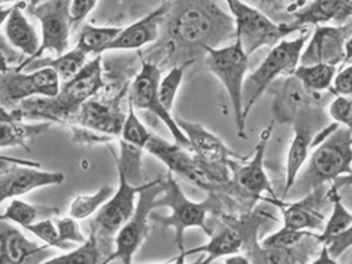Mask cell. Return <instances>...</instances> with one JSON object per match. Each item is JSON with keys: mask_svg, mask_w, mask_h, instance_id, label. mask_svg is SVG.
Returning a JSON list of instances; mask_svg holds the SVG:
<instances>
[{"mask_svg": "<svg viewBox=\"0 0 352 264\" xmlns=\"http://www.w3.org/2000/svg\"><path fill=\"white\" fill-rule=\"evenodd\" d=\"M102 87V56L97 54L94 59L82 66L78 74L65 81L54 97H30L21 102L18 116H27L30 119L41 116L62 122L65 119L74 118L81 104L91 98Z\"/></svg>", "mask_w": 352, "mask_h": 264, "instance_id": "6da1fadb", "label": "cell"}, {"mask_svg": "<svg viewBox=\"0 0 352 264\" xmlns=\"http://www.w3.org/2000/svg\"><path fill=\"white\" fill-rule=\"evenodd\" d=\"M164 190L163 192L156 198L154 201V207H169L172 213L168 217L153 216L150 214L151 220L162 223L163 226L173 228L176 232V245L179 250V260L178 263H182V254H184V234L186 229L191 228H201L204 232L210 236L213 234V229L207 226V216L210 213H214L219 210L220 201L213 191L208 192V197L204 201L197 203L191 201L190 198H186L179 184L173 179L172 173L166 176V179H163Z\"/></svg>", "mask_w": 352, "mask_h": 264, "instance_id": "7a4b0ae2", "label": "cell"}, {"mask_svg": "<svg viewBox=\"0 0 352 264\" xmlns=\"http://www.w3.org/2000/svg\"><path fill=\"white\" fill-rule=\"evenodd\" d=\"M352 129L338 125L330 134L318 142L311 154L310 163L300 186L305 184L308 190H316L340 175H352Z\"/></svg>", "mask_w": 352, "mask_h": 264, "instance_id": "3957f363", "label": "cell"}, {"mask_svg": "<svg viewBox=\"0 0 352 264\" xmlns=\"http://www.w3.org/2000/svg\"><path fill=\"white\" fill-rule=\"evenodd\" d=\"M305 41L307 36H300L291 41L280 40L278 44H274L257 71L252 72L244 81V90H242L244 112H242V115H244L245 120L251 109L254 107L261 94L266 91L270 82L276 80L279 75L294 72L300 62V54L305 47Z\"/></svg>", "mask_w": 352, "mask_h": 264, "instance_id": "277c9868", "label": "cell"}, {"mask_svg": "<svg viewBox=\"0 0 352 264\" xmlns=\"http://www.w3.org/2000/svg\"><path fill=\"white\" fill-rule=\"evenodd\" d=\"M201 47L207 52L208 68L217 76L220 82L223 84L230 98V103H232L238 134L244 137L245 119L244 115H242V112H244L242 90H244L245 74L248 69V54L242 50L238 41H235L232 46L220 49L210 47L208 44Z\"/></svg>", "mask_w": 352, "mask_h": 264, "instance_id": "5b68a950", "label": "cell"}, {"mask_svg": "<svg viewBox=\"0 0 352 264\" xmlns=\"http://www.w3.org/2000/svg\"><path fill=\"white\" fill-rule=\"evenodd\" d=\"M164 185L163 178L144 184L142 190L138 192V201L135 204L134 213L118 230L115 238V252L109 256L107 263L112 260H119L124 264H131L138 248L148 235V219L153 212L154 201L163 192Z\"/></svg>", "mask_w": 352, "mask_h": 264, "instance_id": "8992f818", "label": "cell"}, {"mask_svg": "<svg viewBox=\"0 0 352 264\" xmlns=\"http://www.w3.org/2000/svg\"><path fill=\"white\" fill-rule=\"evenodd\" d=\"M229 10L235 18L236 41L248 56L258 47L274 46L285 36L295 31L292 25L274 24L261 10L247 5L242 0H232Z\"/></svg>", "mask_w": 352, "mask_h": 264, "instance_id": "52a82bcc", "label": "cell"}, {"mask_svg": "<svg viewBox=\"0 0 352 264\" xmlns=\"http://www.w3.org/2000/svg\"><path fill=\"white\" fill-rule=\"evenodd\" d=\"M160 78L162 75L156 65L142 62L141 72L137 75V78L134 80V82H132L129 88V103L134 109L148 110V112L154 113L159 119H162L164 125L169 128L176 144L190 150L188 138L185 137L182 129L178 126V124H176L175 118H172V113H169L159 100L157 87H159Z\"/></svg>", "mask_w": 352, "mask_h": 264, "instance_id": "ba28073f", "label": "cell"}, {"mask_svg": "<svg viewBox=\"0 0 352 264\" xmlns=\"http://www.w3.org/2000/svg\"><path fill=\"white\" fill-rule=\"evenodd\" d=\"M71 2L72 0H46L44 3L32 8V15L41 24V44L36 56L27 59V62L40 59L46 50L53 52L58 56L68 50L71 34Z\"/></svg>", "mask_w": 352, "mask_h": 264, "instance_id": "9c48e42d", "label": "cell"}, {"mask_svg": "<svg viewBox=\"0 0 352 264\" xmlns=\"http://www.w3.org/2000/svg\"><path fill=\"white\" fill-rule=\"evenodd\" d=\"M351 24L339 27L317 25L314 34L300 54L301 65L351 63Z\"/></svg>", "mask_w": 352, "mask_h": 264, "instance_id": "30bf717a", "label": "cell"}, {"mask_svg": "<svg viewBox=\"0 0 352 264\" xmlns=\"http://www.w3.org/2000/svg\"><path fill=\"white\" fill-rule=\"evenodd\" d=\"M59 88V75L52 68H40L31 74L6 72L0 75V106L10 107L32 96L54 97Z\"/></svg>", "mask_w": 352, "mask_h": 264, "instance_id": "8fae6325", "label": "cell"}, {"mask_svg": "<svg viewBox=\"0 0 352 264\" xmlns=\"http://www.w3.org/2000/svg\"><path fill=\"white\" fill-rule=\"evenodd\" d=\"M119 173V188L109 198V200L96 212L91 220V232L97 235L98 239H112L113 235L134 213L135 197L142 190L144 185H132L124 172Z\"/></svg>", "mask_w": 352, "mask_h": 264, "instance_id": "7c38bea8", "label": "cell"}, {"mask_svg": "<svg viewBox=\"0 0 352 264\" xmlns=\"http://www.w3.org/2000/svg\"><path fill=\"white\" fill-rule=\"evenodd\" d=\"M21 163H9L0 169V204L10 198L25 195L43 186L60 185L65 182L62 172H43L34 166H18Z\"/></svg>", "mask_w": 352, "mask_h": 264, "instance_id": "4fadbf2b", "label": "cell"}, {"mask_svg": "<svg viewBox=\"0 0 352 264\" xmlns=\"http://www.w3.org/2000/svg\"><path fill=\"white\" fill-rule=\"evenodd\" d=\"M175 120L182 129L185 137L188 138L190 151L194 153V156L198 160L207 164L208 168L229 173V159L236 156V154L230 151L222 140L213 135L212 132H208L200 124L186 122V120L179 118H175Z\"/></svg>", "mask_w": 352, "mask_h": 264, "instance_id": "5bb4252c", "label": "cell"}, {"mask_svg": "<svg viewBox=\"0 0 352 264\" xmlns=\"http://www.w3.org/2000/svg\"><path fill=\"white\" fill-rule=\"evenodd\" d=\"M272 128H273V124H270L267 129H264L260 142L256 147L254 157H252L251 162L245 164V166H241V168L235 166L234 181L232 182L229 181V184L226 185V186H230L232 190H236L238 194L250 197L252 200L258 198L261 192H269L273 197V200H276V195H274L272 184L267 178L266 172H264V164H263L267 142L272 135Z\"/></svg>", "mask_w": 352, "mask_h": 264, "instance_id": "9a60e30c", "label": "cell"}, {"mask_svg": "<svg viewBox=\"0 0 352 264\" xmlns=\"http://www.w3.org/2000/svg\"><path fill=\"white\" fill-rule=\"evenodd\" d=\"M352 14V0H314L313 3L307 5L300 10H294L292 27L300 30L301 27L310 24H326L335 21L342 24Z\"/></svg>", "mask_w": 352, "mask_h": 264, "instance_id": "2e32d148", "label": "cell"}, {"mask_svg": "<svg viewBox=\"0 0 352 264\" xmlns=\"http://www.w3.org/2000/svg\"><path fill=\"white\" fill-rule=\"evenodd\" d=\"M169 6L163 5L146 18L120 31V34L110 43L107 50H131L140 49L159 37V25L163 16L166 15Z\"/></svg>", "mask_w": 352, "mask_h": 264, "instance_id": "e0dca14e", "label": "cell"}, {"mask_svg": "<svg viewBox=\"0 0 352 264\" xmlns=\"http://www.w3.org/2000/svg\"><path fill=\"white\" fill-rule=\"evenodd\" d=\"M49 247L28 241L16 228L0 220V264H22Z\"/></svg>", "mask_w": 352, "mask_h": 264, "instance_id": "ac0fdd59", "label": "cell"}, {"mask_svg": "<svg viewBox=\"0 0 352 264\" xmlns=\"http://www.w3.org/2000/svg\"><path fill=\"white\" fill-rule=\"evenodd\" d=\"M216 24L213 14H208V10L191 6L185 9L184 12L175 19L173 34L178 36L186 43H195L200 46H206V40L213 34Z\"/></svg>", "mask_w": 352, "mask_h": 264, "instance_id": "d6986e66", "label": "cell"}, {"mask_svg": "<svg viewBox=\"0 0 352 264\" xmlns=\"http://www.w3.org/2000/svg\"><path fill=\"white\" fill-rule=\"evenodd\" d=\"M74 118H76L82 126L112 135L120 134L125 120V116L119 112V109L94 102L91 98L81 104Z\"/></svg>", "mask_w": 352, "mask_h": 264, "instance_id": "ffe728a7", "label": "cell"}, {"mask_svg": "<svg viewBox=\"0 0 352 264\" xmlns=\"http://www.w3.org/2000/svg\"><path fill=\"white\" fill-rule=\"evenodd\" d=\"M210 238H212L210 242L203 247L184 251L182 260L186 256L197 254V252H206L207 258L198 261V263L207 264V263H212L222 256L236 254V252L242 248V244H244V230L241 229L239 225L228 223V225L220 228L216 234H212Z\"/></svg>", "mask_w": 352, "mask_h": 264, "instance_id": "44dd1931", "label": "cell"}, {"mask_svg": "<svg viewBox=\"0 0 352 264\" xmlns=\"http://www.w3.org/2000/svg\"><path fill=\"white\" fill-rule=\"evenodd\" d=\"M313 125L310 122H296L295 135L289 146L288 157H286V184L283 195H288L292 190L294 184L298 178V173L308 157V151L311 148L313 142Z\"/></svg>", "mask_w": 352, "mask_h": 264, "instance_id": "7402d4cb", "label": "cell"}, {"mask_svg": "<svg viewBox=\"0 0 352 264\" xmlns=\"http://www.w3.org/2000/svg\"><path fill=\"white\" fill-rule=\"evenodd\" d=\"M22 8L25 3H18L12 8V12L6 19V36L16 49L27 54L30 58H34L40 49L41 40L37 34L36 28L32 27L27 18L22 14Z\"/></svg>", "mask_w": 352, "mask_h": 264, "instance_id": "603a6c76", "label": "cell"}, {"mask_svg": "<svg viewBox=\"0 0 352 264\" xmlns=\"http://www.w3.org/2000/svg\"><path fill=\"white\" fill-rule=\"evenodd\" d=\"M15 118L14 113H8L6 110L0 106V148L5 147H15L21 146L25 147V140L34 137L47 131L50 124H40V125H24Z\"/></svg>", "mask_w": 352, "mask_h": 264, "instance_id": "cb8c5ba5", "label": "cell"}, {"mask_svg": "<svg viewBox=\"0 0 352 264\" xmlns=\"http://www.w3.org/2000/svg\"><path fill=\"white\" fill-rule=\"evenodd\" d=\"M283 210V226L296 229V230H305V229H320L323 223V214L316 210L317 200L316 195H310L304 198L301 201H296L292 204L285 206Z\"/></svg>", "mask_w": 352, "mask_h": 264, "instance_id": "d4e9b609", "label": "cell"}, {"mask_svg": "<svg viewBox=\"0 0 352 264\" xmlns=\"http://www.w3.org/2000/svg\"><path fill=\"white\" fill-rule=\"evenodd\" d=\"M87 63V54L80 50L78 47H75L71 52H65L60 56L56 59H34L27 63H22L19 66V69H36V68H52L54 69L59 75V80L62 82L71 80L72 76H75L81 71L82 66Z\"/></svg>", "mask_w": 352, "mask_h": 264, "instance_id": "484cf974", "label": "cell"}, {"mask_svg": "<svg viewBox=\"0 0 352 264\" xmlns=\"http://www.w3.org/2000/svg\"><path fill=\"white\" fill-rule=\"evenodd\" d=\"M124 28L120 27H93L84 25L81 34L78 37V44L76 47L82 50L87 56L88 54H102Z\"/></svg>", "mask_w": 352, "mask_h": 264, "instance_id": "4316f807", "label": "cell"}, {"mask_svg": "<svg viewBox=\"0 0 352 264\" xmlns=\"http://www.w3.org/2000/svg\"><path fill=\"white\" fill-rule=\"evenodd\" d=\"M292 75L298 80L307 90L310 91H324L332 87L333 76L336 75V66L330 65H300L295 68Z\"/></svg>", "mask_w": 352, "mask_h": 264, "instance_id": "83f0119b", "label": "cell"}, {"mask_svg": "<svg viewBox=\"0 0 352 264\" xmlns=\"http://www.w3.org/2000/svg\"><path fill=\"white\" fill-rule=\"evenodd\" d=\"M59 210L53 207H44V206H34L28 204L21 200H14L6 208L3 214H0V220H6V222H15L21 226H28L34 222H38L41 219H47L54 214H58Z\"/></svg>", "mask_w": 352, "mask_h": 264, "instance_id": "f1b7e54d", "label": "cell"}, {"mask_svg": "<svg viewBox=\"0 0 352 264\" xmlns=\"http://www.w3.org/2000/svg\"><path fill=\"white\" fill-rule=\"evenodd\" d=\"M106 260L107 257L103 256L100 247H98L97 235L91 232L90 238L85 239L81 247L69 251L68 254L44 261V264H100L106 263Z\"/></svg>", "mask_w": 352, "mask_h": 264, "instance_id": "f546056e", "label": "cell"}, {"mask_svg": "<svg viewBox=\"0 0 352 264\" xmlns=\"http://www.w3.org/2000/svg\"><path fill=\"white\" fill-rule=\"evenodd\" d=\"M113 194H115V188H112V186H109V185H104V186H102L100 190L96 191L94 194L76 195L74 198V201L69 206V216L76 219V220H82V219L90 217Z\"/></svg>", "mask_w": 352, "mask_h": 264, "instance_id": "4dcf8cb0", "label": "cell"}, {"mask_svg": "<svg viewBox=\"0 0 352 264\" xmlns=\"http://www.w3.org/2000/svg\"><path fill=\"white\" fill-rule=\"evenodd\" d=\"M151 132L141 124V120L135 115V109L129 103V113L128 116H125L122 129H120L119 134L120 141L144 150V146L147 144Z\"/></svg>", "mask_w": 352, "mask_h": 264, "instance_id": "1f68e13d", "label": "cell"}, {"mask_svg": "<svg viewBox=\"0 0 352 264\" xmlns=\"http://www.w3.org/2000/svg\"><path fill=\"white\" fill-rule=\"evenodd\" d=\"M329 198L333 203V212H332V216H330L327 222L324 223L323 234L320 236H329V235L344 232V230H346L352 226V214L349 213L348 208L342 204V201H340V197L336 191V186H333L332 191L329 192Z\"/></svg>", "mask_w": 352, "mask_h": 264, "instance_id": "d6a6232c", "label": "cell"}, {"mask_svg": "<svg viewBox=\"0 0 352 264\" xmlns=\"http://www.w3.org/2000/svg\"><path fill=\"white\" fill-rule=\"evenodd\" d=\"M184 72H185L184 66H176V68L170 69L159 81V87H157L159 100H160L162 106L166 109L169 113H172L176 93H178L181 82L184 80Z\"/></svg>", "mask_w": 352, "mask_h": 264, "instance_id": "836d02e7", "label": "cell"}, {"mask_svg": "<svg viewBox=\"0 0 352 264\" xmlns=\"http://www.w3.org/2000/svg\"><path fill=\"white\" fill-rule=\"evenodd\" d=\"M24 229L28 230V232H31L32 235H36L37 238H40L44 244H47L49 247H54V248H59L63 251L71 248V244H68V242H63L60 239L56 223H54L50 217L41 219V220H38V222H34V223L25 226Z\"/></svg>", "mask_w": 352, "mask_h": 264, "instance_id": "e575fe53", "label": "cell"}, {"mask_svg": "<svg viewBox=\"0 0 352 264\" xmlns=\"http://www.w3.org/2000/svg\"><path fill=\"white\" fill-rule=\"evenodd\" d=\"M310 234L307 230H296L283 226L278 232L269 235L261 241V248H295L301 244V241Z\"/></svg>", "mask_w": 352, "mask_h": 264, "instance_id": "d590c367", "label": "cell"}, {"mask_svg": "<svg viewBox=\"0 0 352 264\" xmlns=\"http://www.w3.org/2000/svg\"><path fill=\"white\" fill-rule=\"evenodd\" d=\"M317 242H322L323 245H326L330 257L338 258L352 245V229L349 228L344 230V232L329 236H317Z\"/></svg>", "mask_w": 352, "mask_h": 264, "instance_id": "8d00e7d4", "label": "cell"}, {"mask_svg": "<svg viewBox=\"0 0 352 264\" xmlns=\"http://www.w3.org/2000/svg\"><path fill=\"white\" fill-rule=\"evenodd\" d=\"M329 113L338 125L351 128L352 120V100L351 96H338L329 106Z\"/></svg>", "mask_w": 352, "mask_h": 264, "instance_id": "74e56055", "label": "cell"}, {"mask_svg": "<svg viewBox=\"0 0 352 264\" xmlns=\"http://www.w3.org/2000/svg\"><path fill=\"white\" fill-rule=\"evenodd\" d=\"M54 223H56L59 236L63 242H68V244H82V242L87 239L80 230V226L76 223V219L71 216L59 219Z\"/></svg>", "mask_w": 352, "mask_h": 264, "instance_id": "f35d334b", "label": "cell"}, {"mask_svg": "<svg viewBox=\"0 0 352 264\" xmlns=\"http://www.w3.org/2000/svg\"><path fill=\"white\" fill-rule=\"evenodd\" d=\"M96 5L97 0H72L69 8L71 25H78L91 12Z\"/></svg>", "mask_w": 352, "mask_h": 264, "instance_id": "ab89813d", "label": "cell"}, {"mask_svg": "<svg viewBox=\"0 0 352 264\" xmlns=\"http://www.w3.org/2000/svg\"><path fill=\"white\" fill-rule=\"evenodd\" d=\"M333 88L332 93L338 96H351L352 93V66L348 65L346 68L340 71L336 76H333Z\"/></svg>", "mask_w": 352, "mask_h": 264, "instance_id": "60d3db41", "label": "cell"}, {"mask_svg": "<svg viewBox=\"0 0 352 264\" xmlns=\"http://www.w3.org/2000/svg\"><path fill=\"white\" fill-rule=\"evenodd\" d=\"M322 263H324V264H336V263H338L336 260H333L332 257L329 256V252H327L326 245H323V247H322L320 257H318V258L314 261V264H322Z\"/></svg>", "mask_w": 352, "mask_h": 264, "instance_id": "b9f144b4", "label": "cell"}, {"mask_svg": "<svg viewBox=\"0 0 352 264\" xmlns=\"http://www.w3.org/2000/svg\"><path fill=\"white\" fill-rule=\"evenodd\" d=\"M225 263H226V264H248V263H250V260H248V258H245V257H242V256L230 254V257H229V258H226V260H225Z\"/></svg>", "mask_w": 352, "mask_h": 264, "instance_id": "7bdbcfd3", "label": "cell"}, {"mask_svg": "<svg viewBox=\"0 0 352 264\" xmlns=\"http://www.w3.org/2000/svg\"><path fill=\"white\" fill-rule=\"evenodd\" d=\"M8 163H21V164H30V166H34V164H37V166H38V163H34V162H22V160H16V159H14V160L0 159V169H3Z\"/></svg>", "mask_w": 352, "mask_h": 264, "instance_id": "ee69618b", "label": "cell"}, {"mask_svg": "<svg viewBox=\"0 0 352 264\" xmlns=\"http://www.w3.org/2000/svg\"><path fill=\"white\" fill-rule=\"evenodd\" d=\"M247 2V5H250L251 6V3H254V5H260V6H270V5H273L274 2H276V0H245Z\"/></svg>", "mask_w": 352, "mask_h": 264, "instance_id": "f6af8a7d", "label": "cell"}, {"mask_svg": "<svg viewBox=\"0 0 352 264\" xmlns=\"http://www.w3.org/2000/svg\"><path fill=\"white\" fill-rule=\"evenodd\" d=\"M14 8V6H12ZM12 8H8V9H0V25L5 24L8 16L12 12Z\"/></svg>", "mask_w": 352, "mask_h": 264, "instance_id": "bcb514c9", "label": "cell"}, {"mask_svg": "<svg viewBox=\"0 0 352 264\" xmlns=\"http://www.w3.org/2000/svg\"><path fill=\"white\" fill-rule=\"evenodd\" d=\"M305 2H307V0H298V2L292 3V5L288 8V10H289V12H292V10H296L298 8H301L302 5H305Z\"/></svg>", "mask_w": 352, "mask_h": 264, "instance_id": "7dc6e473", "label": "cell"}, {"mask_svg": "<svg viewBox=\"0 0 352 264\" xmlns=\"http://www.w3.org/2000/svg\"><path fill=\"white\" fill-rule=\"evenodd\" d=\"M9 2H15V0H0V5H2V3H9Z\"/></svg>", "mask_w": 352, "mask_h": 264, "instance_id": "c3c4849f", "label": "cell"}, {"mask_svg": "<svg viewBox=\"0 0 352 264\" xmlns=\"http://www.w3.org/2000/svg\"><path fill=\"white\" fill-rule=\"evenodd\" d=\"M31 3H32V8H34L36 3H38V0H31Z\"/></svg>", "mask_w": 352, "mask_h": 264, "instance_id": "681fc988", "label": "cell"}, {"mask_svg": "<svg viewBox=\"0 0 352 264\" xmlns=\"http://www.w3.org/2000/svg\"><path fill=\"white\" fill-rule=\"evenodd\" d=\"M225 2H226V3H228V8H229V6H230V5H232V0H225Z\"/></svg>", "mask_w": 352, "mask_h": 264, "instance_id": "f907efd6", "label": "cell"}, {"mask_svg": "<svg viewBox=\"0 0 352 264\" xmlns=\"http://www.w3.org/2000/svg\"><path fill=\"white\" fill-rule=\"evenodd\" d=\"M0 159H6V160H14V159H9V157H5V156H0Z\"/></svg>", "mask_w": 352, "mask_h": 264, "instance_id": "816d5d0a", "label": "cell"}]
</instances>
